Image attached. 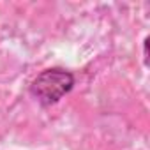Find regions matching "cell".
Listing matches in <instances>:
<instances>
[{"label": "cell", "mask_w": 150, "mask_h": 150, "mask_svg": "<svg viewBox=\"0 0 150 150\" xmlns=\"http://www.w3.org/2000/svg\"><path fill=\"white\" fill-rule=\"evenodd\" d=\"M74 85V76L60 67L46 69L32 81L30 92L32 96L44 106H51L58 103Z\"/></svg>", "instance_id": "6da1fadb"}]
</instances>
